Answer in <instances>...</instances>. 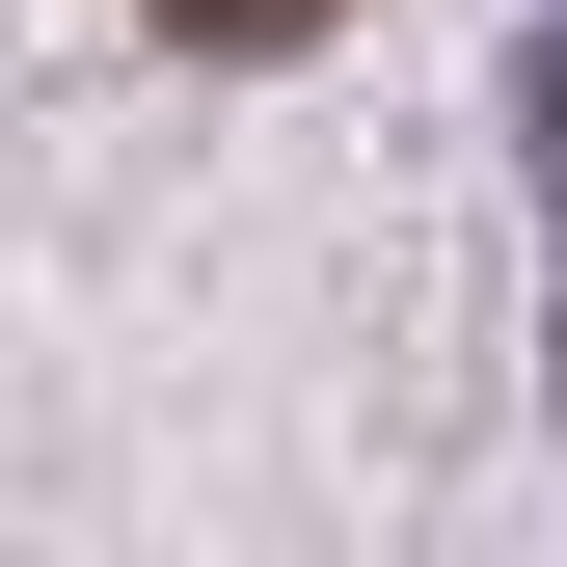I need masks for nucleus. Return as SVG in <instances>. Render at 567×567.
<instances>
[{"label": "nucleus", "mask_w": 567, "mask_h": 567, "mask_svg": "<svg viewBox=\"0 0 567 567\" xmlns=\"http://www.w3.org/2000/svg\"><path fill=\"white\" fill-rule=\"evenodd\" d=\"M163 28H189V54H298L324 0H163Z\"/></svg>", "instance_id": "nucleus-1"}]
</instances>
